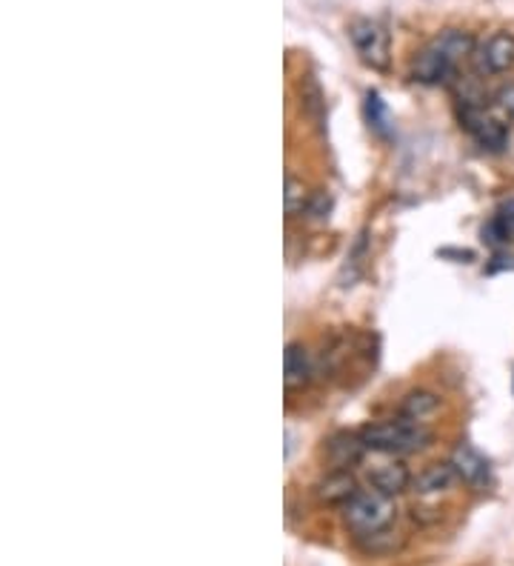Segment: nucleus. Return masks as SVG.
Segmentation results:
<instances>
[{
	"label": "nucleus",
	"mask_w": 514,
	"mask_h": 566,
	"mask_svg": "<svg viewBox=\"0 0 514 566\" xmlns=\"http://www.w3.org/2000/svg\"><path fill=\"white\" fill-rule=\"evenodd\" d=\"M366 452L369 449H366L364 436H355V432H340V436L326 443V458H329L335 470H352V467L364 461Z\"/></svg>",
	"instance_id": "9d476101"
},
{
	"label": "nucleus",
	"mask_w": 514,
	"mask_h": 566,
	"mask_svg": "<svg viewBox=\"0 0 514 566\" xmlns=\"http://www.w3.org/2000/svg\"><path fill=\"white\" fill-rule=\"evenodd\" d=\"M349 38L355 43L357 55L366 66L377 72H386L391 63V43H389V32L371 18H357L355 23L349 27Z\"/></svg>",
	"instance_id": "20e7f679"
},
{
	"label": "nucleus",
	"mask_w": 514,
	"mask_h": 566,
	"mask_svg": "<svg viewBox=\"0 0 514 566\" xmlns=\"http://www.w3.org/2000/svg\"><path fill=\"white\" fill-rule=\"evenodd\" d=\"M400 546H403V535L398 530H391V526L369 532V535H357V549L371 555V558H384V555L398 553Z\"/></svg>",
	"instance_id": "ddd939ff"
},
{
	"label": "nucleus",
	"mask_w": 514,
	"mask_h": 566,
	"mask_svg": "<svg viewBox=\"0 0 514 566\" xmlns=\"http://www.w3.org/2000/svg\"><path fill=\"white\" fill-rule=\"evenodd\" d=\"M474 70L480 75H503L514 70V35L512 32H494L489 41L474 49Z\"/></svg>",
	"instance_id": "423d86ee"
},
{
	"label": "nucleus",
	"mask_w": 514,
	"mask_h": 566,
	"mask_svg": "<svg viewBox=\"0 0 514 566\" xmlns=\"http://www.w3.org/2000/svg\"><path fill=\"white\" fill-rule=\"evenodd\" d=\"M449 463L458 472V481H463L472 490H480V486L489 484V463L486 458L480 455L478 449H472L469 443H460L458 449L452 452Z\"/></svg>",
	"instance_id": "0eeeda50"
},
{
	"label": "nucleus",
	"mask_w": 514,
	"mask_h": 566,
	"mask_svg": "<svg viewBox=\"0 0 514 566\" xmlns=\"http://www.w3.org/2000/svg\"><path fill=\"white\" fill-rule=\"evenodd\" d=\"M360 436H364L366 449L380 452V455H411V452L429 447L434 438L432 429H426L418 421H409V418L369 423Z\"/></svg>",
	"instance_id": "f03ea898"
},
{
	"label": "nucleus",
	"mask_w": 514,
	"mask_h": 566,
	"mask_svg": "<svg viewBox=\"0 0 514 566\" xmlns=\"http://www.w3.org/2000/svg\"><path fill=\"white\" fill-rule=\"evenodd\" d=\"M357 492H360V484H357V478L352 470H332L317 484V497L326 506H346Z\"/></svg>",
	"instance_id": "6e6552de"
},
{
	"label": "nucleus",
	"mask_w": 514,
	"mask_h": 566,
	"mask_svg": "<svg viewBox=\"0 0 514 566\" xmlns=\"http://www.w3.org/2000/svg\"><path fill=\"white\" fill-rule=\"evenodd\" d=\"M460 124L483 149H503L508 140L506 120L486 106H460Z\"/></svg>",
	"instance_id": "39448f33"
},
{
	"label": "nucleus",
	"mask_w": 514,
	"mask_h": 566,
	"mask_svg": "<svg viewBox=\"0 0 514 566\" xmlns=\"http://www.w3.org/2000/svg\"><path fill=\"white\" fill-rule=\"evenodd\" d=\"M474 41L472 32H463V29H445L438 38L426 43L418 52L415 63H411V77L426 86H438V83L452 81L458 75L460 63L474 57Z\"/></svg>",
	"instance_id": "f257e3e1"
},
{
	"label": "nucleus",
	"mask_w": 514,
	"mask_h": 566,
	"mask_svg": "<svg viewBox=\"0 0 514 566\" xmlns=\"http://www.w3.org/2000/svg\"><path fill=\"white\" fill-rule=\"evenodd\" d=\"M440 409V395L432 389H415L403 398L400 403V418H409V421H423L429 415H434Z\"/></svg>",
	"instance_id": "4468645a"
},
{
	"label": "nucleus",
	"mask_w": 514,
	"mask_h": 566,
	"mask_svg": "<svg viewBox=\"0 0 514 566\" xmlns=\"http://www.w3.org/2000/svg\"><path fill=\"white\" fill-rule=\"evenodd\" d=\"M395 497L384 495L377 490H360L349 504L343 506V521L357 535H369V532L386 530V526L395 524Z\"/></svg>",
	"instance_id": "7ed1b4c3"
},
{
	"label": "nucleus",
	"mask_w": 514,
	"mask_h": 566,
	"mask_svg": "<svg viewBox=\"0 0 514 566\" xmlns=\"http://www.w3.org/2000/svg\"><path fill=\"white\" fill-rule=\"evenodd\" d=\"M308 201H312V192L306 189L301 178L295 175H286V192H283V207H286L289 218H297V214H306Z\"/></svg>",
	"instance_id": "2eb2a0df"
},
{
	"label": "nucleus",
	"mask_w": 514,
	"mask_h": 566,
	"mask_svg": "<svg viewBox=\"0 0 514 566\" xmlns=\"http://www.w3.org/2000/svg\"><path fill=\"white\" fill-rule=\"evenodd\" d=\"M492 109L501 115L506 124H514V83H506L492 95Z\"/></svg>",
	"instance_id": "f3484780"
},
{
	"label": "nucleus",
	"mask_w": 514,
	"mask_h": 566,
	"mask_svg": "<svg viewBox=\"0 0 514 566\" xmlns=\"http://www.w3.org/2000/svg\"><path fill=\"white\" fill-rule=\"evenodd\" d=\"M411 481H415V478H411V472L398 461L384 463V467H377V470L369 472L371 490L384 492V495H389V497L403 495V492L411 486Z\"/></svg>",
	"instance_id": "9b49d317"
},
{
	"label": "nucleus",
	"mask_w": 514,
	"mask_h": 566,
	"mask_svg": "<svg viewBox=\"0 0 514 566\" xmlns=\"http://www.w3.org/2000/svg\"><path fill=\"white\" fill-rule=\"evenodd\" d=\"M454 481H458V472H454L452 463L445 461L426 467V470L411 481V486H415L418 495H440V492L452 490Z\"/></svg>",
	"instance_id": "f8f14e48"
},
{
	"label": "nucleus",
	"mask_w": 514,
	"mask_h": 566,
	"mask_svg": "<svg viewBox=\"0 0 514 566\" xmlns=\"http://www.w3.org/2000/svg\"><path fill=\"white\" fill-rule=\"evenodd\" d=\"M366 118H369V126L377 135H389V109H386V104L380 101L377 92L366 95Z\"/></svg>",
	"instance_id": "dca6fc26"
},
{
	"label": "nucleus",
	"mask_w": 514,
	"mask_h": 566,
	"mask_svg": "<svg viewBox=\"0 0 514 566\" xmlns=\"http://www.w3.org/2000/svg\"><path fill=\"white\" fill-rule=\"evenodd\" d=\"M332 212V198L326 192H312V201H308L306 214L308 218H315V221H323V218H329Z\"/></svg>",
	"instance_id": "6ab92c4d"
},
{
	"label": "nucleus",
	"mask_w": 514,
	"mask_h": 566,
	"mask_svg": "<svg viewBox=\"0 0 514 566\" xmlns=\"http://www.w3.org/2000/svg\"><path fill=\"white\" fill-rule=\"evenodd\" d=\"M315 369H312V358H308L306 346L303 344H289L286 355H283V384L289 392H301L308 387Z\"/></svg>",
	"instance_id": "1a4fd4ad"
},
{
	"label": "nucleus",
	"mask_w": 514,
	"mask_h": 566,
	"mask_svg": "<svg viewBox=\"0 0 514 566\" xmlns=\"http://www.w3.org/2000/svg\"><path fill=\"white\" fill-rule=\"evenodd\" d=\"M512 229L506 227V221H503L501 214H494L492 221L486 223V227H483V241L489 243V247H503V243H508L512 241Z\"/></svg>",
	"instance_id": "a211bd4d"
}]
</instances>
